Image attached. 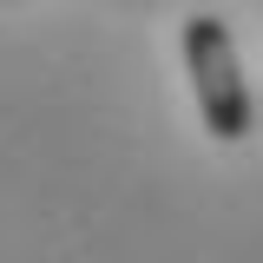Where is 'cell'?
Segmentation results:
<instances>
[{
    "instance_id": "obj_1",
    "label": "cell",
    "mask_w": 263,
    "mask_h": 263,
    "mask_svg": "<svg viewBox=\"0 0 263 263\" xmlns=\"http://www.w3.org/2000/svg\"><path fill=\"white\" fill-rule=\"evenodd\" d=\"M184 72H191L197 92V119L217 145H243L257 132V99L243 86V60H237V40L217 13H191L184 20Z\"/></svg>"
}]
</instances>
